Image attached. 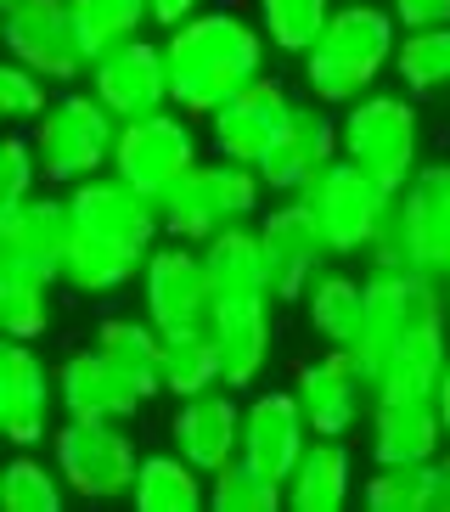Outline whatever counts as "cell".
<instances>
[{
  "label": "cell",
  "mask_w": 450,
  "mask_h": 512,
  "mask_svg": "<svg viewBox=\"0 0 450 512\" xmlns=\"http://www.w3.org/2000/svg\"><path fill=\"white\" fill-rule=\"evenodd\" d=\"M57 316V276L23 259H0V327L6 338H45Z\"/></svg>",
  "instance_id": "28"
},
{
  "label": "cell",
  "mask_w": 450,
  "mask_h": 512,
  "mask_svg": "<svg viewBox=\"0 0 450 512\" xmlns=\"http://www.w3.org/2000/svg\"><path fill=\"white\" fill-rule=\"evenodd\" d=\"M355 496V456L344 439L315 434L287 473V507L293 512H344Z\"/></svg>",
  "instance_id": "25"
},
{
  "label": "cell",
  "mask_w": 450,
  "mask_h": 512,
  "mask_svg": "<svg viewBox=\"0 0 450 512\" xmlns=\"http://www.w3.org/2000/svg\"><path fill=\"white\" fill-rule=\"evenodd\" d=\"M6 51L17 62H29L34 74H45L51 85L90 74V57L79 46L74 0H23L6 12Z\"/></svg>",
  "instance_id": "15"
},
{
  "label": "cell",
  "mask_w": 450,
  "mask_h": 512,
  "mask_svg": "<svg viewBox=\"0 0 450 512\" xmlns=\"http://www.w3.org/2000/svg\"><path fill=\"white\" fill-rule=\"evenodd\" d=\"M315 439L310 417H304L299 394L293 389H265L248 400V411H242V456L254 467H265L270 479H282L293 473V462L304 456V445Z\"/></svg>",
  "instance_id": "21"
},
{
  "label": "cell",
  "mask_w": 450,
  "mask_h": 512,
  "mask_svg": "<svg viewBox=\"0 0 450 512\" xmlns=\"http://www.w3.org/2000/svg\"><path fill=\"white\" fill-rule=\"evenodd\" d=\"M332 6H338V0H259V29H265L270 51L304 57V51L321 40Z\"/></svg>",
  "instance_id": "38"
},
{
  "label": "cell",
  "mask_w": 450,
  "mask_h": 512,
  "mask_svg": "<svg viewBox=\"0 0 450 512\" xmlns=\"http://www.w3.org/2000/svg\"><path fill=\"white\" fill-rule=\"evenodd\" d=\"M349 355L372 383V400H434V383L450 361L445 282L428 271H372L366 327Z\"/></svg>",
  "instance_id": "1"
},
{
  "label": "cell",
  "mask_w": 450,
  "mask_h": 512,
  "mask_svg": "<svg viewBox=\"0 0 450 512\" xmlns=\"http://www.w3.org/2000/svg\"><path fill=\"white\" fill-rule=\"evenodd\" d=\"M434 512H450V456H434Z\"/></svg>",
  "instance_id": "44"
},
{
  "label": "cell",
  "mask_w": 450,
  "mask_h": 512,
  "mask_svg": "<svg viewBox=\"0 0 450 512\" xmlns=\"http://www.w3.org/2000/svg\"><path fill=\"white\" fill-rule=\"evenodd\" d=\"M434 411H439V422H445V445H450V361H445V372H439V383H434Z\"/></svg>",
  "instance_id": "45"
},
{
  "label": "cell",
  "mask_w": 450,
  "mask_h": 512,
  "mask_svg": "<svg viewBox=\"0 0 450 512\" xmlns=\"http://www.w3.org/2000/svg\"><path fill=\"white\" fill-rule=\"evenodd\" d=\"M360 501L372 512H434V462H377Z\"/></svg>",
  "instance_id": "37"
},
{
  "label": "cell",
  "mask_w": 450,
  "mask_h": 512,
  "mask_svg": "<svg viewBox=\"0 0 450 512\" xmlns=\"http://www.w3.org/2000/svg\"><path fill=\"white\" fill-rule=\"evenodd\" d=\"M40 181H45V169H40V152H34V136L29 130H17V136L6 141V152H0V209L34 197Z\"/></svg>",
  "instance_id": "41"
},
{
  "label": "cell",
  "mask_w": 450,
  "mask_h": 512,
  "mask_svg": "<svg viewBox=\"0 0 450 512\" xmlns=\"http://www.w3.org/2000/svg\"><path fill=\"white\" fill-rule=\"evenodd\" d=\"M270 299H220L214 310V344H220L225 389H254L270 366Z\"/></svg>",
  "instance_id": "24"
},
{
  "label": "cell",
  "mask_w": 450,
  "mask_h": 512,
  "mask_svg": "<svg viewBox=\"0 0 450 512\" xmlns=\"http://www.w3.org/2000/svg\"><path fill=\"white\" fill-rule=\"evenodd\" d=\"M141 304H147V316L164 332H214L220 299H214L203 248L180 237L158 242L147 254V271H141Z\"/></svg>",
  "instance_id": "11"
},
{
  "label": "cell",
  "mask_w": 450,
  "mask_h": 512,
  "mask_svg": "<svg viewBox=\"0 0 450 512\" xmlns=\"http://www.w3.org/2000/svg\"><path fill=\"white\" fill-rule=\"evenodd\" d=\"M57 400L62 417H85V422H124L147 406L152 394L124 372L107 349H79L57 366Z\"/></svg>",
  "instance_id": "18"
},
{
  "label": "cell",
  "mask_w": 450,
  "mask_h": 512,
  "mask_svg": "<svg viewBox=\"0 0 450 512\" xmlns=\"http://www.w3.org/2000/svg\"><path fill=\"white\" fill-rule=\"evenodd\" d=\"M293 113H299V102L287 96L282 79L259 74V79H248L237 96H225V102L209 113V141H214L220 158H237V164L259 169V158L287 136Z\"/></svg>",
  "instance_id": "13"
},
{
  "label": "cell",
  "mask_w": 450,
  "mask_h": 512,
  "mask_svg": "<svg viewBox=\"0 0 450 512\" xmlns=\"http://www.w3.org/2000/svg\"><path fill=\"white\" fill-rule=\"evenodd\" d=\"M445 304H450V276H445Z\"/></svg>",
  "instance_id": "47"
},
{
  "label": "cell",
  "mask_w": 450,
  "mask_h": 512,
  "mask_svg": "<svg viewBox=\"0 0 450 512\" xmlns=\"http://www.w3.org/2000/svg\"><path fill=\"white\" fill-rule=\"evenodd\" d=\"M51 462L62 467V479L79 501H119L135 490L141 473V451L124 422H85L62 417L51 434Z\"/></svg>",
  "instance_id": "8"
},
{
  "label": "cell",
  "mask_w": 450,
  "mask_h": 512,
  "mask_svg": "<svg viewBox=\"0 0 450 512\" xmlns=\"http://www.w3.org/2000/svg\"><path fill=\"white\" fill-rule=\"evenodd\" d=\"M119 113L96 91H62L45 107V119L34 124V152L51 186H79L90 175L113 169V147H119Z\"/></svg>",
  "instance_id": "5"
},
{
  "label": "cell",
  "mask_w": 450,
  "mask_h": 512,
  "mask_svg": "<svg viewBox=\"0 0 450 512\" xmlns=\"http://www.w3.org/2000/svg\"><path fill=\"white\" fill-rule=\"evenodd\" d=\"M192 164H203V147H197L192 113H180L175 102L158 107V113H141V119L119 124L113 175H124V181L141 186L147 197H164Z\"/></svg>",
  "instance_id": "9"
},
{
  "label": "cell",
  "mask_w": 450,
  "mask_h": 512,
  "mask_svg": "<svg viewBox=\"0 0 450 512\" xmlns=\"http://www.w3.org/2000/svg\"><path fill=\"white\" fill-rule=\"evenodd\" d=\"M203 265H209L214 299H276L270 293V265H265V242H259V220L231 226L220 237L197 242Z\"/></svg>",
  "instance_id": "27"
},
{
  "label": "cell",
  "mask_w": 450,
  "mask_h": 512,
  "mask_svg": "<svg viewBox=\"0 0 450 512\" xmlns=\"http://www.w3.org/2000/svg\"><path fill=\"white\" fill-rule=\"evenodd\" d=\"M293 394H299L315 434L332 439H349L360 428V417L372 411V383H366V372L355 366L349 349H327V355L304 361L299 377H293Z\"/></svg>",
  "instance_id": "16"
},
{
  "label": "cell",
  "mask_w": 450,
  "mask_h": 512,
  "mask_svg": "<svg viewBox=\"0 0 450 512\" xmlns=\"http://www.w3.org/2000/svg\"><path fill=\"white\" fill-rule=\"evenodd\" d=\"M394 51H400V17L377 0H338L327 17V29L304 51V85L310 102L321 107H349L366 91H377V79L394 74Z\"/></svg>",
  "instance_id": "3"
},
{
  "label": "cell",
  "mask_w": 450,
  "mask_h": 512,
  "mask_svg": "<svg viewBox=\"0 0 450 512\" xmlns=\"http://www.w3.org/2000/svg\"><path fill=\"white\" fill-rule=\"evenodd\" d=\"M242 400L237 389H203L192 400H180L175 422H169V434H175V451L186 462H197L203 473H220L231 456H242Z\"/></svg>",
  "instance_id": "22"
},
{
  "label": "cell",
  "mask_w": 450,
  "mask_h": 512,
  "mask_svg": "<svg viewBox=\"0 0 450 512\" xmlns=\"http://www.w3.org/2000/svg\"><path fill=\"white\" fill-rule=\"evenodd\" d=\"M158 214H164V237L180 242H209L231 226H248L265 214V181H259L254 164H237V158H203L158 197Z\"/></svg>",
  "instance_id": "4"
},
{
  "label": "cell",
  "mask_w": 450,
  "mask_h": 512,
  "mask_svg": "<svg viewBox=\"0 0 450 512\" xmlns=\"http://www.w3.org/2000/svg\"><path fill=\"white\" fill-rule=\"evenodd\" d=\"M90 91L102 96L119 119H141V113H158L169 107V57H164V40H124L113 46L107 57L90 62Z\"/></svg>",
  "instance_id": "17"
},
{
  "label": "cell",
  "mask_w": 450,
  "mask_h": 512,
  "mask_svg": "<svg viewBox=\"0 0 450 512\" xmlns=\"http://www.w3.org/2000/svg\"><path fill=\"white\" fill-rule=\"evenodd\" d=\"M147 271L135 254L113 248L102 237H85V231H68V248H62V287H74L85 299H107V293H119L130 287L135 276Z\"/></svg>",
  "instance_id": "31"
},
{
  "label": "cell",
  "mask_w": 450,
  "mask_h": 512,
  "mask_svg": "<svg viewBox=\"0 0 450 512\" xmlns=\"http://www.w3.org/2000/svg\"><path fill=\"white\" fill-rule=\"evenodd\" d=\"M332 158H344V141H338V113L321 102L299 107L293 113V124H287V136L276 141V147L259 158V181H265V192L276 197H293L304 192V186L321 175V169L332 164Z\"/></svg>",
  "instance_id": "20"
},
{
  "label": "cell",
  "mask_w": 450,
  "mask_h": 512,
  "mask_svg": "<svg viewBox=\"0 0 450 512\" xmlns=\"http://www.w3.org/2000/svg\"><path fill=\"white\" fill-rule=\"evenodd\" d=\"M74 23H79V46L85 57H107L124 40H141L152 29V0H74Z\"/></svg>",
  "instance_id": "34"
},
{
  "label": "cell",
  "mask_w": 450,
  "mask_h": 512,
  "mask_svg": "<svg viewBox=\"0 0 450 512\" xmlns=\"http://www.w3.org/2000/svg\"><path fill=\"white\" fill-rule=\"evenodd\" d=\"M225 366L214 332H164V394L192 400L203 389H220Z\"/></svg>",
  "instance_id": "35"
},
{
  "label": "cell",
  "mask_w": 450,
  "mask_h": 512,
  "mask_svg": "<svg viewBox=\"0 0 450 512\" xmlns=\"http://www.w3.org/2000/svg\"><path fill=\"white\" fill-rule=\"evenodd\" d=\"M197 12H209V0H152V29H180L186 17H197Z\"/></svg>",
  "instance_id": "43"
},
{
  "label": "cell",
  "mask_w": 450,
  "mask_h": 512,
  "mask_svg": "<svg viewBox=\"0 0 450 512\" xmlns=\"http://www.w3.org/2000/svg\"><path fill=\"white\" fill-rule=\"evenodd\" d=\"M389 12L400 17V29H439L450 23V0H389Z\"/></svg>",
  "instance_id": "42"
},
{
  "label": "cell",
  "mask_w": 450,
  "mask_h": 512,
  "mask_svg": "<svg viewBox=\"0 0 450 512\" xmlns=\"http://www.w3.org/2000/svg\"><path fill=\"white\" fill-rule=\"evenodd\" d=\"M338 141L344 158H355L360 169H372L383 186L400 192L422 164V113L417 96L394 91H366L360 102L338 107Z\"/></svg>",
  "instance_id": "6"
},
{
  "label": "cell",
  "mask_w": 450,
  "mask_h": 512,
  "mask_svg": "<svg viewBox=\"0 0 450 512\" xmlns=\"http://www.w3.org/2000/svg\"><path fill=\"white\" fill-rule=\"evenodd\" d=\"M68 220H74V231L113 242V248L135 254L141 265H147V254L158 248V237H164L158 197H147L141 186H130L124 175H113V169L68 186Z\"/></svg>",
  "instance_id": "10"
},
{
  "label": "cell",
  "mask_w": 450,
  "mask_h": 512,
  "mask_svg": "<svg viewBox=\"0 0 450 512\" xmlns=\"http://www.w3.org/2000/svg\"><path fill=\"white\" fill-rule=\"evenodd\" d=\"M12 6H23V0H0V12H12Z\"/></svg>",
  "instance_id": "46"
},
{
  "label": "cell",
  "mask_w": 450,
  "mask_h": 512,
  "mask_svg": "<svg viewBox=\"0 0 450 512\" xmlns=\"http://www.w3.org/2000/svg\"><path fill=\"white\" fill-rule=\"evenodd\" d=\"M394 79L417 102L450 96V23H439V29H405L400 51H394Z\"/></svg>",
  "instance_id": "33"
},
{
  "label": "cell",
  "mask_w": 450,
  "mask_h": 512,
  "mask_svg": "<svg viewBox=\"0 0 450 512\" xmlns=\"http://www.w3.org/2000/svg\"><path fill=\"white\" fill-rule=\"evenodd\" d=\"M394 214L411 242V265L445 282L450 276V158L417 164V175L400 186Z\"/></svg>",
  "instance_id": "19"
},
{
  "label": "cell",
  "mask_w": 450,
  "mask_h": 512,
  "mask_svg": "<svg viewBox=\"0 0 450 512\" xmlns=\"http://www.w3.org/2000/svg\"><path fill=\"white\" fill-rule=\"evenodd\" d=\"M293 197H304V209L315 214V226H321V237L332 242V254L355 259V254L372 248V237L394 214V197L400 192L383 186L372 169H360L355 158H332V164Z\"/></svg>",
  "instance_id": "7"
},
{
  "label": "cell",
  "mask_w": 450,
  "mask_h": 512,
  "mask_svg": "<svg viewBox=\"0 0 450 512\" xmlns=\"http://www.w3.org/2000/svg\"><path fill=\"white\" fill-rule=\"evenodd\" d=\"M130 501H135V512H197V507H209V473L197 462H186L180 451L141 456Z\"/></svg>",
  "instance_id": "29"
},
{
  "label": "cell",
  "mask_w": 450,
  "mask_h": 512,
  "mask_svg": "<svg viewBox=\"0 0 450 512\" xmlns=\"http://www.w3.org/2000/svg\"><path fill=\"white\" fill-rule=\"evenodd\" d=\"M259 242H265V265H270V293H276V304H304V293L315 287V276L338 259L332 242L321 237V226H315V214L304 209V197L270 203V214H259Z\"/></svg>",
  "instance_id": "12"
},
{
  "label": "cell",
  "mask_w": 450,
  "mask_h": 512,
  "mask_svg": "<svg viewBox=\"0 0 450 512\" xmlns=\"http://www.w3.org/2000/svg\"><path fill=\"white\" fill-rule=\"evenodd\" d=\"M445 422L434 400H372V462H434Z\"/></svg>",
  "instance_id": "26"
},
{
  "label": "cell",
  "mask_w": 450,
  "mask_h": 512,
  "mask_svg": "<svg viewBox=\"0 0 450 512\" xmlns=\"http://www.w3.org/2000/svg\"><path fill=\"white\" fill-rule=\"evenodd\" d=\"M74 496L68 479H62L57 462H40V456L17 451L12 467H6V479H0V501L6 512H62V501Z\"/></svg>",
  "instance_id": "39"
},
{
  "label": "cell",
  "mask_w": 450,
  "mask_h": 512,
  "mask_svg": "<svg viewBox=\"0 0 450 512\" xmlns=\"http://www.w3.org/2000/svg\"><path fill=\"white\" fill-rule=\"evenodd\" d=\"M96 349H107L141 389L158 400L164 394V327L141 310V316H107L96 327Z\"/></svg>",
  "instance_id": "32"
},
{
  "label": "cell",
  "mask_w": 450,
  "mask_h": 512,
  "mask_svg": "<svg viewBox=\"0 0 450 512\" xmlns=\"http://www.w3.org/2000/svg\"><path fill=\"white\" fill-rule=\"evenodd\" d=\"M57 372L34 355L29 338H6L0 349V428L17 451H34L57 434Z\"/></svg>",
  "instance_id": "14"
},
{
  "label": "cell",
  "mask_w": 450,
  "mask_h": 512,
  "mask_svg": "<svg viewBox=\"0 0 450 512\" xmlns=\"http://www.w3.org/2000/svg\"><path fill=\"white\" fill-rule=\"evenodd\" d=\"M51 102H57V96H51V79L34 74L29 62L12 57L0 68V119L12 124V130H34Z\"/></svg>",
  "instance_id": "40"
},
{
  "label": "cell",
  "mask_w": 450,
  "mask_h": 512,
  "mask_svg": "<svg viewBox=\"0 0 450 512\" xmlns=\"http://www.w3.org/2000/svg\"><path fill=\"white\" fill-rule=\"evenodd\" d=\"M209 507L214 512H276L287 507V484L270 479L248 456H231L220 473H209Z\"/></svg>",
  "instance_id": "36"
},
{
  "label": "cell",
  "mask_w": 450,
  "mask_h": 512,
  "mask_svg": "<svg viewBox=\"0 0 450 512\" xmlns=\"http://www.w3.org/2000/svg\"><path fill=\"white\" fill-rule=\"evenodd\" d=\"M304 321L327 349H355L366 327V282L344 271H321L315 287L304 293Z\"/></svg>",
  "instance_id": "30"
},
{
  "label": "cell",
  "mask_w": 450,
  "mask_h": 512,
  "mask_svg": "<svg viewBox=\"0 0 450 512\" xmlns=\"http://www.w3.org/2000/svg\"><path fill=\"white\" fill-rule=\"evenodd\" d=\"M68 197H23L0 209V259H23L34 271H51L62 282V248H68Z\"/></svg>",
  "instance_id": "23"
},
{
  "label": "cell",
  "mask_w": 450,
  "mask_h": 512,
  "mask_svg": "<svg viewBox=\"0 0 450 512\" xmlns=\"http://www.w3.org/2000/svg\"><path fill=\"white\" fill-rule=\"evenodd\" d=\"M265 29L259 17L242 12H197L186 17L180 29L164 34V57H169V96H175L180 113L192 119H209L225 96H237L248 79L265 74Z\"/></svg>",
  "instance_id": "2"
}]
</instances>
